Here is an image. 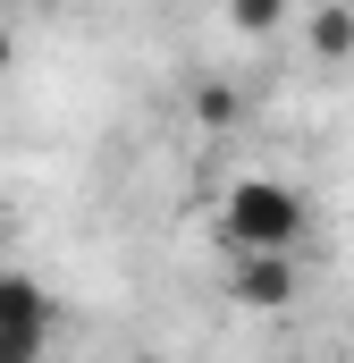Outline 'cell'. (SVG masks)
<instances>
[{
  "instance_id": "obj_1",
  "label": "cell",
  "mask_w": 354,
  "mask_h": 363,
  "mask_svg": "<svg viewBox=\"0 0 354 363\" xmlns=\"http://www.w3.org/2000/svg\"><path fill=\"white\" fill-rule=\"evenodd\" d=\"M219 237L236 254H262V245H295L304 237V194L278 178H236L219 203Z\"/></svg>"
},
{
  "instance_id": "obj_2",
  "label": "cell",
  "mask_w": 354,
  "mask_h": 363,
  "mask_svg": "<svg viewBox=\"0 0 354 363\" xmlns=\"http://www.w3.org/2000/svg\"><path fill=\"white\" fill-rule=\"evenodd\" d=\"M42 338H51V296H42V279L0 271V363L42 355Z\"/></svg>"
},
{
  "instance_id": "obj_3",
  "label": "cell",
  "mask_w": 354,
  "mask_h": 363,
  "mask_svg": "<svg viewBox=\"0 0 354 363\" xmlns=\"http://www.w3.org/2000/svg\"><path fill=\"white\" fill-rule=\"evenodd\" d=\"M228 296H236V304H253V313H278V304H295V245L236 254V279H228Z\"/></svg>"
},
{
  "instance_id": "obj_4",
  "label": "cell",
  "mask_w": 354,
  "mask_h": 363,
  "mask_svg": "<svg viewBox=\"0 0 354 363\" xmlns=\"http://www.w3.org/2000/svg\"><path fill=\"white\" fill-rule=\"evenodd\" d=\"M185 110H194V127H211V135H228V127H245V93L228 85V77H202V85L185 93Z\"/></svg>"
},
{
  "instance_id": "obj_5",
  "label": "cell",
  "mask_w": 354,
  "mask_h": 363,
  "mask_svg": "<svg viewBox=\"0 0 354 363\" xmlns=\"http://www.w3.org/2000/svg\"><path fill=\"white\" fill-rule=\"evenodd\" d=\"M304 43H312V60H354V9L346 0H321L304 17Z\"/></svg>"
},
{
  "instance_id": "obj_6",
  "label": "cell",
  "mask_w": 354,
  "mask_h": 363,
  "mask_svg": "<svg viewBox=\"0 0 354 363\" xmlns=\"http://www.w3.org/2000/svg\"><path fill=\"white\" fill-rule=\"evenodd\" d=\"M228 17H236V34H253V43H262V34L287 26V0H228Z\"/></svg>"
},
{
  "instance_id": "obj_7",
  "label": "cell",
  "mask_w": 354,
  "mask_h": 363,
  "mask_svg": "<svg viewBox=\"0 0 354 363\" xmlns=\"http://www.w3.org/2000/svg\"><path fill=\"white\" fill-rule=\"evenodd\" d=\"M8 60H17V43H8V26H0V68H8Z\"/></svg>"
},
{
  "instance_id": "obj_8",
  "label": "cell",
  "mask_w": 354,
  "mask_h": 363,
  "mask_svg": "<svg viewBox=\"0 0 354 363\" xmlns=\"http://www.w3.org/2000/svg\"><path fill=\"white\" fill-rule=\"evenodd\" d=\"M0 245H8V211H0Z\"/></svg>"
}]
</instances>
